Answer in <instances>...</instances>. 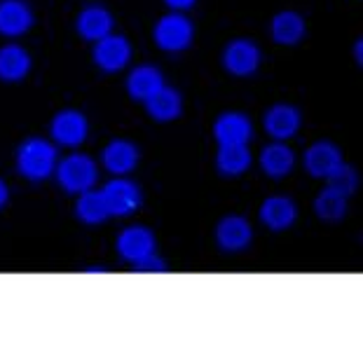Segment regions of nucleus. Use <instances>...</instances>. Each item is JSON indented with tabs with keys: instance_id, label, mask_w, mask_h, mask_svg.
Masks as SVG:
<instances>
[{
	"instance_id": "2eb2a0df",
	"label": "nucleus",
	"mask_w": 363,
	"mask_h": 363,
	"mask_svg": "<svg viewBox=\"0 0 363 363\" xmlns=\"http://www.w3.org/2000/svg\"><path fill=\"white\" fill-rule=\"evenodd\" d=\"M104 167L115 176H127L138 164V148L127 138H115L104 148Z\"/></svg>"
},
{
	"instance_id": "c85d7f7f",
	"label": "nucleus",
	"mask_w": 363,
	"mask_h": 363,
	"mask_svg": "<svg viewBox=\"0 0 363 363\" xmlns=\"http://www.w3.org/2000/svg\"><path fill=\"white\" fill-rule=\"evenodd\" d=\"M87 272L89 274H101V272H106V269L104 267H87Z\"/></svg>"
},
{
	"instance_id": "20e7f679",
	"label": "nucleus",
	"mask_w": 363,
	"mask_h": 363,
	"mask_svg": "<svg viewBox=\"0 0 363 363\" xmlns=\"http://www.w3.org/2000/svg\"><path fill=\"white\" fill-rule=\"evenodd\" d=\"M260 48L253 40H246V38H237L223 52V66L235 78H249V75H253L260 68Z\"/></svg>"
},
{
	"instance_id": "393cba45",
	"label": "nucleus",
	"mask_w": 363,
	"mask_h": 363,
	"mask_svg": "<svg viewBox=\"0 0 363 363\" xmlns=\"http://www.w3.org/2000/svg\"><path fill=\"white\" fill-rule=\"evenodd\" d=\"M328 188H333V190H337L340 195H345V197H352L354 192H357V188H359V176H357V172L350 167V164H340L337 167V172L333 174V176H328Z\"/></svg>"
},
{
	"instance_id": "bb28decb",
	"label": "nucleus",
	"mask_w": 363,
	"mask_h": 363,
	"mask_svg": "<svg viewBox=\"0 0 363 363\" xmlns=\"http://www.w3.org/2000/svg\"><path fill=\"white\" fill-rule=\"evenodd\" d=\"M169 7H174V10H190L192 5L197 3V0H164Z\"/></svg>"
},
{
	"instance_id": "4be33fe9",
	"label": "nucleus",
	"mask_w": 363,
	"mask_h": 363,
	"mask_svg": "<svg viewBox=\"0 0 363 363\" xmlns=\"http://www.w3.org/2000/svg\"><path fill=\"white\" fill-rule=\"evenodd\" d=\"M75 216L84 223V225H99L111 218V211H108V204L104 199L101 190H87L78 197V204H75Z\"/></svg>"
},
{
	"instance_id": "9d476101",
	"label": "nucleus",
	"mask_w": 363,
	"mask_h": 363,
	"mask_svg": "<svg viewBox=\"0 0 363 363\" xmlns=\"http://www.w3.org/2000/svg\"><path fill=\"white\" fill-rule=\"evenodd\" d=\"M118 253L122 260L134 265V262L155 253V235L143 225H131L127 230H122L118 237Z\"/></svg>"
},
{
	"instance_id": "6ab92c4d",
	"label": "nucleus",
	"mask_w": 363,
	"mask_h": 363,
	"mask_svg": "<svg viewBox=\"0 0 363 363\" xmlns=\"http://www.w3.org/2000/svg\"><path fill=\"white\" fill-rule=\"evenodd\" d=\"M260 167L269 179L279 181L293 172V167H296V155H293V150L284 141H274L262 150Z\"/></svg>"
},
{
	"instance_id": "9b49d317",
	"label": "nucleus",
	"mask_w": 363,
	"mask_h": 363,
	"mask_svg": "<svg viewBox=\"0 0 363 363\" xmlns=\"http://www.w3.org/2000/svg\"><path fill=\"white\" fill-rule=\"evenodd\" d=\"M251 239H253V230L249 225V220L242 218V216H225L216 225V242L228 253H239L249 249Z\"/></svg>"
},
{
	"instance_id": "39448f33",
	"label": "nucleus",
	"mask_w": 363,
	"mask_h": 363,
	"mask_svg": "<svg viewBox=\"0 0 363 363\" xmlns=\"http://www.w3.org/2000/svg\"><path fill=\"white\" fill-rule=\"evenodd\" d=\"M101 192L108 204V211H111V216H115V218H125V216L136 213L138 206L143 202V195H141V190H138V185L134 181L125 179V176L111 181Z\"/></svg>"
},
{
	"instance_id": "6e6552de",
	"label": "nucleus",
	"mask_w": 363,
	"mask_h": 363,
	"mask_svg": "<svg viewBox=\"0 0 363 363\" xmlns=\"http://www.w3.org/2000/svg\"><path fill=\"white\" fill-rule=\"evenodd\" d=\"M213 136L218 145H249L253 138V125L244 113L228 111L216 118Z\"/></svg>"
},
{
	"instance_id": "ddd939ff",
	"label": "nucleus",
	"mask_w": 363,
	"mask_h": 363,
	"mask_svg": "<svg viewBox=\"0 0 363 363\" xmlns=\"http://www.w3.org/2000/svg\"><path fill=\"white\" fill-rule=\"evenodd\" d=\"M300 122H303L300 111L291 104H274L265 113V131L274 141H286V138L296 136Z\"/></svg>"
},
{
	"instance_id": "b1692460",
	"label": "nucleus",
	"mask_w": 363,
	"mask_h": 363,
	"mask_svg": "<svg viewBox=\"0 0 363 363\" xmlns=\"http://www.w3.org/2000/svg\"><path fill=\"white\" fill-rule=\"evenodd\" d=\"M347 202H350V197L340 195L333 188H323L319 197L314 199V213L323 223H337L347 216Z\"/></svg>"
},
{
	"instance_id": "dca6fc26",
	"label": "nucleus",
	"mask_w": 363,
	"mask_h": 363,
	"mask_svg": "<svg viewBox=\"0 0 363 363\" xmlns=\"http://www.w3.org/2000/svg\"><path fill=\"white\" fill-rule=\"evenodd\" d=\"M298 218V208L289 197H267L260 206V220L272 230V233H284Z\"/></svg>"
},
{
	"instance_id": "aec40b11",
	"label": "nucleus",
	"mask_w": 363,
	"mask_h": 363,
	"mask_svg": "<svg viewBox=\"0 0 363 363\" xmlns=\"http://www.w3.org/2000/svg\"><path fill=\"white\" fill-rule=\"evenodd\" d=\"M162 84H164V78H162L160 68L143 64V66H136L134 71L129 73L127 91L131 99H136V101H145V99H150L155 94Z\"/></svg>"
},
{
	"instance_id": "423d86ee",
	"label": "nucleus",
	"mask_w": 363,
	"mask_h": 363,
	"mask_svg": "<svg viewBox=\"0 0 363 363\" xmlns=\"http://www.w3.org/2000/svg\"><path fill=\"white\" fill-rule=\"evenodd\" d=\"M131 61V45L125 35L108 33L94 45V64L104 73H118Z\"/></svg>"
},
{
	"instance_id": "412c9836",
	"label": "nucleus",
	"mask_w": 363,
	"mask_h": 363,
	"mask_svg": "<svg viewBox=\"0 0 363 363\" xmlns=\"http://www.w3.org/2000/svg\"><path fill=\"white\" fill-rule=\"evenodd\" d=\"M269 33H272V40L277 45H298L305 38V19L291 10L279 12L272 19Z\"/></svg>"
},
{
	"instance_id": "4468645a",
	"label": "nucleus",
	"mask_w": 363,
	"mask_h": 363,
	"mask_svg": "<svg viewBox=\"0 0 363 363\" xmlns=\"http://www.w3.org/2000/svg\"><path fill=\"white\" fill-rule=\"evenodd\" d=\"M78 33L89 43H96L106 38L108 33H113V26H115V19L111 10H106L104 5H87L84 10L78 14Z\"/></svg>"
},
{
	"instance_id": "f8f14e48",
	"label": "nucleus",
	"mask_w": 363,
	"mask_h": 363,
	"mask_svg": "<svg viewBox=\"0 0 363 363\" xmlns=\"http://www.w3.org/2000/svg\"><path fill=\"white\" fill-rule=\"evenodd\" d=\"M33 10L26 0H0V35L19 38L33 26Z\"/></svg>"
},
{
	"instance_id": "f03ea898",
	"label": "nucleus",
	"mask_w": 363,
	"mask_h": 363,
	"mask_svg": "<svg viewBox=\"0 0 363 363\" xmlns=\"http://www.w3.org/2000/svg\"><path fill=\"white\" fill-rule=\"evenodd\" d=\"M96 179V162L84 152H73L57 164V181L68 195H82V192L91 190Z\"/></svg>"
},
{
	"instance_id": "f3484780",
	"label": "nucleus",
	"mask_w": 363,
	"mask_h": 363,
	"mask_svg": "<svg viewBox=\"0 0 363 363\" xmlns=\"http://www.w3.org/2000/svg\"><path fill=\"white\" fill-rule=\"evenodd\" d=\"M143 104L150 118L157 122H172L183 113V96L179 94V89L169 87V84H162L155 94L145 99Z\"/></svg>"
},
{
	"instance_id": "f257e3e1",
	"label": "nucleus",
	"mask_w": 363,
	"mask_h": 363,
	"mask_svg": "<svg viewBox=\"0 0 363 363\" xmlns=\"http://www.w3.org/2000/svg\"><path fill=\"white\" fill-rule=\"evenodd\" d=\"M17 169L28 181H45L57 172V148L45 138H26L17 150Z\"/></svg>"
},
{
	"instance_id": "a211bd4d",
	"label": "nucleus",
	"mask_w": 363,
	"mask_h": 363,
	"mask_svg": "<svg viewBox=\"0 0 363 363\" xmlns=\"http://www.w3.org/2000/svg\"><path fill=\"white\" fill-rule=\"evenodd\" d=\"M30 54L21 45H5L0 48V80L21 82L30 73Z\"/></svg>"
},
{
	"instance_id": "7ed1b4c3",
	"label": "nucleus",
	"mask_w": 363,
	"mask_h": 363,
	"mask_svg": "<svg viewBox=\"0 0 363 363\" xmlns=\"http://www.w3.org/2000/svg\"><path fill=\"white\" fill-rule=\"evenodd\" d=\"M192 35H195V28H192L190 19L183 17V14L174 12L162 17L155 28H152V38H155V45L164 52H183L192 45Z\"/></svg>"
},
{
	"instance_id": "1a4fd4ad",
	"label": "nucleus",
	"mask_w": 363,
	"mask_h": 363,
	"mask_svg": "<svg viewBox=\"0 0 363 363\" xmlns=\"http://www.w3.org/2000/svg\"><path fill=\"white\" fill-rule=\"evenodd\" d=\"M340 164H342V152L330 141H316L305 152V169L314 179L326 181L328 176L337 172Z\"/></svg>"
},
{
	"instance_id": "cd10ccee",
	"label": "nucleus",
	"mask_w": 363,
	"mask_h": 363,
	"mask_svg": "<svg viewBox=\"0 0 363 363\" xmlns=\"http://www.w3.org/2000/svg\"><path fill=\"white\" fill-rule=\"evenodd\" d=\"M7 199H10V188H7V183L0 179V208H5Z\"/></svg>"
},
{
	"instance_id": "a878e982",
	"label": "nucleus",
	"mask_w": 363,
	"mask_h": 363,
	"mask_svg": "<svg viewBox=\"0 0 363 363\" xmlns=\"http://www.w3.org/2000/svg\"><path fill=\"white\" fill-rule=\"evenodd\" d=\"M167 262L157 258L155 253H150V256H145L143 260L134 262V272H167Z\"/></svg>"
},
{
	"instance_id": "5701e85b",
	"label": "nucleus",
	"mask_w": 363,
	"mask_h": 363,
	"mask_svg": "<svg viewBox=\"0 0 363 363\" xmlns=\"http://www.w3.org/2000/svg\"><path fill=\"white\" fill-rule=\"evenodd\" d=\"M251 167L249 145H220L216 155V169L223 176H242Z\"/></svg>"
},
{
	"instance_id": "0eeeda50",
	"label": "nucleus",
	"mask_w": 363,
	"mask_h": 363,
	"mask_svg": "<svg viewBox=\"0 0 363 363\" xmlns=\"http://www.w3.org/2000/svg\"><path fill=\"white\" fill-rule=\"evenodd\" d=\"M52 138L66 148H78L89 134V122L80 111H61L52 120Z\"/></svg>"
}]
</instances>
